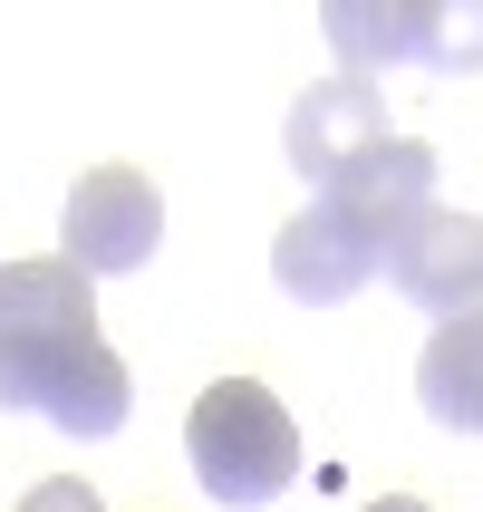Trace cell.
<instances>
[{"instance_id": "30bf717a", "label": "cell", "mask_w": 483, "mask_h": 512, "mask_svg": "<svg viewBox=\"0 0 483 512\" xmlns=\"http://www.w3.org/2000/svg\"><path fill=\"white\" fill-rule=\"evenodd\" d=\"M10 512H107V503H97V493H87L78 474H49V484H29Z\"/></svg>"}, {"instance_id": "52a82bcc", "label": "cell", "mask_w": 483, "mask_h": 512, "mask_svg": "<svg viewBox=\"0 0 483 512\" xmlns=\"http://www.w3.org/2000/svg\"><path fill=\"white\" fill-rule=\"evenodd\" d=\"M319 29H329V49H339L348 78H377L397 58H426V0H329Z\"/></svg>"}, {"instance_id": "6da1fadb", "label": "cell", "mask_w": 483, "mask_h": 512, "mask_svg": "<svg viewBox=\"0 0 483 512\" xmlns=\"http://www.w3.org/2000/svg\"><path fill=\"white\" fill-rule=\"evenodd\" d=\"M0 406L49 416L58 435H97L126 426L136 377L97 339V281L78 261H0Z\"/></svg>"}, {"instance_id": "8992f818", "label": "cell", "mask_w": 483, "mask_h": 512, "mask_svg": "<svg viewBox=\"0 0 483 512\" xmlns=\"http://www.w3.org/2000/svg\"><path fill=\"white\" fill-rule=\"evenodd\" d=\"M290 165H300V184H339L368 145H387V107H377V78H310L300 87V107H290Z\"/></svg>"}, {"instance_id": "277c9868", "label": "cell", "mask_w": 483, "mask_h": 512, "mask_svg": "<svg viewBox=\"0 0 483 512\" xmlns=\"http://www.w3.org/2000/svg\"><path fill=\"white\" fill-rule=\"evenodd\" d=\"M165 242V194L155 174L136 165H87L68 184V213H58V261H78L87 281H116V271H145Z\"/></svg>"}, {"instance_id": "8fae6325", "label": "cell", "mask_w": 483, "mask_h": 512, "mask_svg": "<svg viewBox=\"0 0 483 512\" xmlns=\"http://www.w3.org/2000/svg\"><path fill=\"white\" fill-rule=\"evenodd\" d=\"M368 512H426V503H406V493H377V503Z\"/></svg>"}, {"instance_id": "9c48e42d", "label": "cell", "mask_w": 483, "mask_h": 512, "mask_svg": "<svg viewBox=\"0 0 483 512\" xmlns=\"http://www.w3.org/2000/svg\"><path fill=\"white\" fill-rule=\"evenodd\" d=\"M435 78H474L483 68V0H426V58Z\"/></svg>"}, {"instance_id": "5b68a950", "label": "cell", "mask_w": 483, "mask_h": 512, "mask_svg": "<svg viewBox=\"0 0 483 512\" xmlns=\"http://www.w3.org/2000/svg\"><path fill=\"white\" fill-rule=\"evenodd\" d=\"M387 281H397L416 310H435V319L483 310V213H445V203H426V213L397 232Z\"/></svg>"}, {"instance_id": "3957f363", "label": "cell", "mask_w": 483, "mask_h": 512, "mask_svg": "<svg viewBox=\"0 0 483 512\" xmlns=\"http://www.w3.org/2000/svg\"><path fill=\"white\" fill-rule=\"evenodd\" d=\"M184 464H194V484L223 512H261L300 474V426H290V406L261 377H223L184 416Z\"/></svg>"}, {"instance_id": "ba28073f", "label": "cell", "mask_w": 483, "mask_h": 512, "mask_svg": "<svg viewBox=\"0 0 483 512\" xmlns=\"http://www.w3.org/2000/svg\"><path fill=\"white\" fill-rule=\"evenodd\" d=\"M416 397H426L435 426L483 435V310L445 319V329L426 339V358H416Z\"/></svg>"}, {"instance_id": "7a4b0ae2", "label": "cell", "mask_w": 483, "mask_h": 512, "mask_svg": "<svg viewBox=\"0 0 483 512\" xmlns=\"http://www.w3.org/2000/svg\"><path fill=\"white\" fill-rule=\"evenodd\" d=\"M426 203H435V155H426V145H416V136L368 145L339 184H319V194L281 223V242H271V281H281L300 310H329V300H348V290H368L377 271H387L397 232L416 223Z\"/></svg>"}]
</instances>
